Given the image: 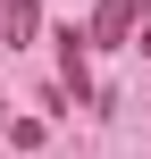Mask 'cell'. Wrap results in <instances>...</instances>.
<instances>
[{
    "mask_svg": "<svg viewBox=\"0 0 151 159\" xmlns=\"http://www.w3.org/2000/svg\"><path fill=\"white\" fill-rule=\"evenodd\" d=\"M50 42H59V75H67V92H92V50H84V34L59 25Z\"/></svg>",
    "mask_w": 151,
    "mask_h": 159,
    "instance_id": "cell-1",
    "label": "cell"
},
{
    "mask_svg": "<svg viewBox=\"0 0 151 159\" xmlns=\"http://www.w3.org/2000/svg\"><path fill=\"white\" fill-rule=\"evenodd\" d=\"M126 34H134V0H101V17H92V42H101V50H126Z\"/></svg>",
    "mask_w": 151,
    "mask_h": 159,
    "instance_id": "cell-2",
    "label": "cell"
},
{
    "mask_svg": "<svg viewBox=\"0 0 151 159\" xmlns=\"http://www.w3.org/2000/svg\"><path fill=\"white\" fill-rule=\"evenodd\" d=\"M0 17H8V42H25V34L42 25V8H34V0H0Z\"/></svg>",
    "mask_w": 151,
    "mask_h": 159,
    "instance_id": "cell-3",
    "label": "cell"
},
{
    "mask_svg": "<svg viewBox=\"0 0 151 159\" xmlns=\"http://www.w3.org/2000/svg\"><path fill=\"white\" fill-rule=\"evenodd\" d=\"M143 50H151V25H143Z\"/></svg>",
    "mask_w": 151,
    "mask_h": 159,
    "instance_id": "cell-4",
    "label": "cell"
},
{
    "mask_svg": "<svg viewBox=\"0 0 151 159\" xmlns=\"http://www.w3.org/2000/svg\"><path fill=\"white\" fill-rule=\"evenodd\" d=\"M134 8H151V0H134Z\"/></svg>",
    "mask_w": 151,
    "mask_h": 159,
    "instance_id": "cell-5",
    "label": "cell"
}]
</instances>
